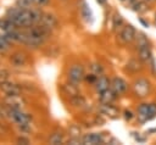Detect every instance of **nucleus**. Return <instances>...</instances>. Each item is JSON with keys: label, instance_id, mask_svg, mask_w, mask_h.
I'll list each match as a JSON object with an SVG mask.
<instances>
[{"label": "nucleus", "instance_id": "7c9ffc66", "mask_svg": "<svg viewBox=\"0 0 156 145\" xmlns=\"http://www.w3.org/2000/svg\"><path fill=\"white\" fill-rule=\"evenodd\" d=\"M17 143H21V144H29V139H28V138L20 136V138H17Z\"/></svg>", "mask_w": 156, "mask_h": 145}, {"label": "nucleus", "instance_id": "1a4fd4ad", "mask_svg": "<svg viewBox=\"0 0 156 145\" xmlns=\"http://www.w3.org/2000/svg\"><path fill=\"white\" fill-rule=\"evenodd\" d=\"M0 90L5 95H21V87L18 84H15L7 80L0 83Z\"/></svg>", "mask_w": 156, "mask_h": 145}, {"label": "nucleus", "instance_id": "5701e85b", "mask_svg": "<svg viewBox=\"0 0 156 145\" xmlns=\"http://www.w3.org/2000/svg\"><path fill=\"white\" fill-rule=\"evenodd\" d=\"M134 41H135V48L136 49H139L141 46H145V45H150L149 39L144 33H136V37H135Z\"/></svg>", "mask_w": 156, "mask_h": 145}, {"label": "nucleus", "instance_id": "dca6fc26", "mask_svg": "<svg viewBox=\"0 0 156 145\" xmlns=\"http://www.w3.org/2000/svg\"><path fill=\"white\" fill-rule=\"evenodd\" d=\"M61 88H62V91H63L67 96H69V97H72V96L79 94V90H78L77 84H74V83H72V82H69V80H68V83L62 84Z\"/></svg>", "mask_w": 156, "mask_h": 145}, {"label": "nucleus", "instance_id": "7ed1b4c3", "mask_svg": "<svg viewBox=\"0 0 156 145\" xmlns=\"http://www.w3.org/2000/svg\"><path fill=\"white\" fill-rule=\"evenodd\" d=\"M132 88H133V93H134L135 96H138V97H146L150 94V91H151V83L146 78L139 77V78H136L133 82Z\"/></svg>", "mask_w": 156, "mask_h": 145}, {"label": "nucleus", "instance_id": "c756f323", "mask_svg": "<svg viewBox=\"0 0 156 145\" xmlns=\"http://www.w3.org/2000/svg\"><path fill=\"white\" fill-rule=\"evenodd\" d=\"M123 117H124L126 121H130V119L134 117V113H133L132 111H129V110H126V111L123 112Z\"/></svg>", "mask_w": 156, "mask_h": 145}, {"label": "nucleus", "instance_id": "a211bd4d", "mask_svg": "<svg viewBox=\"0 0 156 145\" xmlns=\"http://www.w3.org/2000/svg\"><path fill=\"white\" fill-rule=\"evenodd\" d=\"M132 10L138 12V13H144L149 10V2H146L145 0H135L130 4Z\"/></svg>", "mask_w": 156, "mask_h": 145}, {"label": "nucleus", "instance_id": "412c9836", "mask_svg": "<svg viewBox=\"0 0 156 145\" xmlns=\"http://www.w3.org/2000/svg\"><path fill=\"white\" fill-rule=\"evenodd\" d=\"M127 68H128L130 72H134V73L140 72V71L143 69V62H141L139 58H138V60L133 58V60H130V61L127 62Z\"/></svg>", "mask_w": 156, "mask_h": 145}, {"label": "nucleus", "instance_id": "20e7f679", "mask_svg": "<svg viewBox=\"0 0 156 145\" xmlns=\"http://www.w3.org/2000/svg\"><path fill=\"white\" fill-rule=\"evenodd\" d=\"M85 77V72H84V67L80 63H73L67 72V79L74 84H79L82 80H84Z\"/></svg>", "mask_w": 156, "mask_h": 145}, {"label": "nucleus", "instance_id": "c9c22d12", "mask_svg": "<svg viewBox=\"0 0 156 145\" xmlns=\"http://www.w3.org/2000/svg\"><path fill=\"white\" fill-rule=\"evenodd\" d=\"M128 1H129V2L132 4V2H133V1H135V0H128Z\"/></svg>", "mask_w": 156, "mask_h": 145}, {"label": "nucleus", "instance_id": "f257e3e1", "mask_svg": "<svg viewBox=\"0 0 156 145\" xmlns=\"http://www.w3.org/2000/svg\"><path fill=\"white\" fill-rule=\"evenodd\" d=\"M50 35H51V29H49L44 24L41 23L32 24L30 27L23 29L22 45H26L32 49H38L46 41V39Z\"/></svg>", "mask_w": 156, "mask_h": 145}, {"label": "nucleus", "instance_id": "a878e982", "mask_svg": "<svg viewBox=\"0 0 156 145\" xmlns=\"http://www.w3.org/2000/svg\"><path fill=\"white\" fill-rule=\"evenodd\" d=\"M16 6H18L21 9H32L34 5H33L32 0H16Z\"/></svg>", "mask_w": 156, "mask_h": 145}, {"label": "nucleus", "instance_id": "4be33fe9", "mask_svg": "<svg viewBox=\"0 0 156 145\" xmlns=\"http://www.w3.org/2000/svg\"><path fill=\"white\" fill-rule=\"evenodd\" d=\"M124 26V21H123V17L119 15V13H115L112 16V28L113 30H118V29H122V27Z\"/></svg>", "mask_w": 156, "mask_h": 145}, {"label": "nucleus", "instance_id": "f8f14e48", "mask_svg": "<svg viewBox=\"0 0 156 145\" xmlns=\"http://www.w3.org/2000/svg\"><path fill=\"white\" fill-rule=\"evenodd\" d=\"M2 101H4V105H7L10 107H16V108H22L24 104L21 95H5Z\"/></svg>", "mask_w": 156, "mask_h": 145}, {"label": "nucleus", "instance_id": "b1692460", "mask_svg": "<svg viewBox=\"0 0 156 145\" xmlns=\"http://www.w3.org/2000/svg\"><path fill=\"white\" fill-rule=\"evenodd\" d=\"M63 141V134L62 132H54L50 134L49 139H48V143L49 144H52V145H57V144H61Z\"/></svg>", "mask_w": 156, "mask_h": 145}, {"label": "nucleus", "instance_id": "9b49d317", "mask_svg": "<svg viewBox=\"0 0 156 145\" xmlns=\"http://www.w3.org/2000/svg\"><path fill=\"white\" fill-rule=\"evenodd\" d=\"M83 144H89V145H98L104 143V135L101 133H88L84 134L82 138Z\"/></svg>", "mask_w": 156, "mask_h": 145}, {"label": "nucleus", "instance_id": "aec40b11", "mask_svg": "<svg viewBox=\"0 0 156 145\" xmlns=\"http://www.w3.org/2000/svg\"><path fill=\"white\" fill-rule=\"evenodd\" d=\"M13 29H17V27L6 16L0 18V30H2L4 33H7V32H11Z\"/></svg>", "mask_w": 156, "mask_h": 145}, {"label": "nucleus", "instance_id": "f704fd0d", "mask_svg": "<svg viewBox=\"0 0 156 145\" xmlns=\"http://www.w3.org/2000/svg\"><path fill=\"white\" fill-rule=\"evenodd\" d=\"M145 1H146V2H149V4H150V2H155V1H156V0H145Z\"/></svg>", "mask_w": 156, "mask_h": 145}, {"label": "nucleus", "instance_id": "9d476101", "mask_svg": "<svg viewBox=\"0 0 156 145\" xmlns=\"http://www.w3.org/2000/svg\"><path fill=\"white\" fill-rule=\"evenodd\" d=\"M138 50V58L143 62V63H150L151 60L154 58V55H152V50H151V46L150 45H145V46H141Z\"/></svg>", "mask_w": 156, "mask_h": 145}, {"label": "nucleus", "instance_id": "0eeeda50", "mask_svg": "<svg viewBox=\"0 0 156 145\" xmlns=\"http://www.w3.org/2000/svg\"><path fill=\"white\" fill-rule=\"evenodd\" d=\"M128 88H129V85H128V83L123 78H121V77H113L111 79V89L118 96L126 94L127 90H128Z\"/></svg>", "mask_w": 156, "mask_h": 145}, {"label": "nucleus", "instance_id": "c85d7f7f", "mask_svg": "<svg viewBox=\"0 0 156 145\" xmlns=\"http://www.w3.org/2000/svg\"><path fill=\"white\" fill-rule=\"evenodd\" d=\"M33 5L34 6H38V7H44L46 5L50 4V0H32Z\"/></svg>", "mask_w": 156, "mask_h": 145}, {"label": "nucleus", "instance_id": "cd10ccee", "mask_svg": "<svg viewBox=\"0 0 156 145\" xmlns=\"http://www.w3.org/2000/svg\"><path fill=\"white\" fill-rule=\"evenodd\" d=\"M98 77L99 76H96L95 73H89V74H85V77H84V80L88 83V84H91V85H94L95 84V82L98 80Z\"/></svg>", "mask_w": 156, "mask_h": 145}, {"label": "nucleus", "instance_id": "e433bc0d", "mask_svg": "<svg viewBox=\"0 0 156 145\" xmlns=\"http://www.w3.org/2000/svg\"><path fill=\"white\" fill-rule=\"evenodd\" d=\"M119 1H122V2H124V1H127V0H119Z\"/></svg>", "mask_w": 156, "mask_h": 145}, {"label": "nucleus", "instance_id": "6ab92c4d", "mask_svg": "<svg viewBox=\"0 0 156 145\" xmlns=\"http://www.w3.org/2000/svg\"><path fill=\"white\" fill-rule=\"evenodd\" d=\"M68 102L71 104L72 107H77V108H80V107H83V106L87 105V100H85V97H84L83 95H80V94H77V95L69 97Z\"/></svg>", "mask_w": 156, "mask_h": 145}, {"label": "nucleus", "instance_id": "4468645a", "mask_svg": "<svg viewBox=\"0 0 156 145\" xmlns=\"http://www.w3.org/2000/svg\"><path fill=\"white\" fill-rule=\"evenodd\" d=\"M110 87H111V79L108 77L104 76V74L99 76L98 77V80L94 84V88H95V90H96L98 94L101 93V91H104V90H106V89H108Z\"/></svg>", "mask_w": 156, "mask_h": 145}, {"label": "nucleus", "instance_id": "473e14b6", "mask_svg": "<svg viewBox=\"0 0 156 145\" xmlns=\"http://www.w3.org/2000/svg\"><path fill=\"white\" fill-rule=\"evenodd\" d=\"M96 1H98L100 5H105V4L107 2V0H96Z\"/></svg>", "mask_w": 156, "mask_h": 145}, {"label": "nucleus", "instance_id": "2f4dec72", "mask_svg": "<svg viewBox=\"0 0 156 145\" xmlns=\"http://www.w3.org/2000/svg\"><path fill=\"white\" fill-rule=\"evenodd\" d=\"M139 22H140V23H141V24H143L145 28H149V22H146V21H145L143 17H139Z\"/></svg>", "mask_w": 156, "mask_h": 145}, {"label": "nucleus", "instance_id": "6e6552de", "mask_svg": "<svg viewBox=\"0 0 156 145\" xmlns=\"http://www.w3.org/2000/svg\"><path fill=\"white\" fill-rule=\"evenodd\" d=\"M98 110L101 115H105V116H108L111 118H116L119 113V110L113 105V102L111 104H104V102H100V105L98 106Z\"/></svg>", "mask_w": 156, "mask_h": 145}, {"label": "nucleus", "instance_id": "f3484780", "mask_svg": "<svg viewBox=\"0 0 156 145\" xmlns=\"http://www.w3.org/2000/svg\"><path fill=\"white\" fill-rule=\"evenodd\" d=\"M80 15H82V17L85 19V22H88V23H93V21H94V16H93V12H91L89 5H88L85 1H83L82 5H80Z\"/></svg>", "mask_w": 156, "mask_h": 145}, {"label": "nucleus", "instance_id": "f03ea898", "mask_svg": "<svg viewBox=\"0 0 156 145\" xmlns=\"http://www.w3.org/2000/svg\"><path fill=\"white\" fill-rule=\"evenodd\" d=\"M136 117L140 123H145L154 117H156V104L154 102H143L136 108Z\"/></svg>", "mask_w": 156, "mask_h": 145}, {"label": "nucleus", "instance_id": "39448f33", "mask_svg": "<svg viewBox=\"0 0 156 145\" xmlns=\"http://www.w3.org/2000/svg\"><path fill=\"white\" fill-rule=\"evenodd\" d=\"M119 39L123 44H129L133 43L135 37H136V30L132 24H124L119 32Z\"/></svg>", "mask_w": 156, "mask_h": 145}, {"label": "nucleus", "instance_id": "bb28decb", "mask_svg": "<svg viewBox=\"0 0 156 145\" xmlns=\"http://www.w3.org/2000/svg\"><path fill=\"white\" fill-rule=\"evenodd\" d=\"M90 69H91V72L95 73L96 76H101V74H104V67H102L100 63H98V62L91 63Z\"/></svg>", "mask_w": 156, "mask_h": 145}, {"label": "nucleus", "instance_id": "423d86ee", "mask_svg": "<svg viewBox=\"0 0 156 145\" xmlns=\"http://www.w3.org/2000/svg\"><path fill=\"white\" fill-rule=\"evenodd\" d=\"M9 61L10 63L13 66V67H17V68H21V67H24L28 62V57H27V54L24 51H15L12 52L10 56H9Z\"/></svg>", "mask_w": 156, "mask_h": 145}, {"label": "nucleus", "instance_id": "ddd939ff", "mask_svg": "<svg viewBox=\"0 0 156 145\" xmlns=\"http://www.w3.org/2000/svg\"><path fill=\"white\" fill-rule=\"evenodd\" d=\"M40 23H41V24H44L45 27H48L49 29H51V30H52V29L57 28V26H58V19H57V17H56L55 15L49 13V12H44V15H43V18H41Z\"/></svg>", "mask_w": 156, "mask_h": 145}, {"label": "nucleus", "instance_id": "393cba45", "mask_svg": "<svg viewBox=\"0 0 156 145\" xmlns=\"http://www.w3.org/2000/svg\"><path fill=\"white\" fill-rule=\"evenodd\" d=\"M11 46V41L6 38L5 34H0V54H5L6 51H9Z\"/></svg>", "mask_w": 156, "mask_h": 145}, {"label": "nucleus", "instance_id": "72a5a7b5", "mask_svg": "<svg viewBox=\"0 0 156 145\" xmlns=\"http://www.w3.org/2000/svg\"><path fill=\"white\" fill-rule=\"evenodd\" d=\"M154 23H155V26H156V12H155V15H154Z\"/></svg>", "mask_w": 156, "mask_h": 145}, {"label": "nucleus", "instance_id": "2eb2a0df", "mask_svg": "<svg viewBox=\"0 0 156 145\" xmlns=\"http://www.w3.org/2000/svg\"><path fill=\"white\" fill-rule=\"evenodd\" d=\"M118 97V95L111 89V87L101 93H99V101L100 102H104V104H111Z\"/></svg>", "mask_w": 156, "mask_h": 145}]
</instances>
